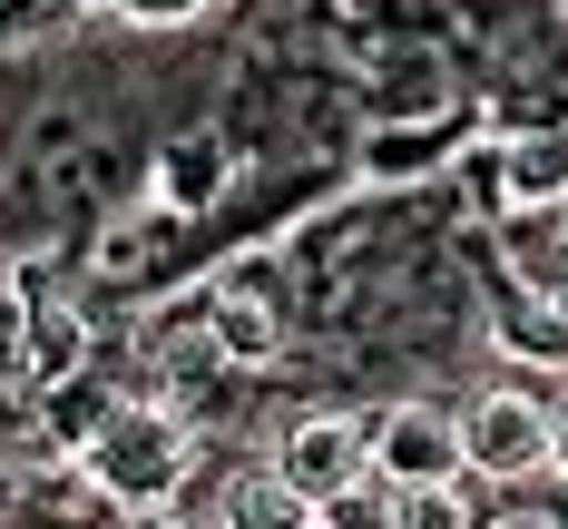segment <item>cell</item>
Masks as SVG:
<instances>
[{
  "mask_svg": "<svg viewBox=\"0 0 568 529\" xmlns=\"http://www.w3.org/2000/svg\"><path fill=\"white\" fill-rule=\"evenodd\" d=\"M265 461H275L304 500H324V490H343V480H363V470H373L363 411H294V421H284V441L265 451Z\"/></svg>",
  "mask_w": 568,
  "mask_h": 529,
  "instance_id": "cell-5",
  "label": "cell"
},
{
  "mask_svg": "<svg viewBox=\"0 0 568 529\" xmlns=\"http://www.w3.org/2000/svg\"><path fill=\"white\" fill-rule=\"evenodd\" d=\"M206 520L216 529H314V500H304L275 461H235L226 480H216V500H206Z\"/></svg>",
  "mask_w": 568,
  "mask_h": 529,
  "instance_id": "cell-8",
  "label": "cell"
},
{
  "mask_svg": "<svg viewBox=\"0 0 568 529\" xmlns=\"http://www.w3.org/2000/svg\"><path fill=\"white\" fill-rule=\"evenodd\" d=\"M59 10H118V0H59Z\"/></svg>",
  "mask_w": 568,
  "mask_h": 529,
  "instance_id": "cell-19",
  "label": "cell"
},
{
  "mask_svg": "<svg viewBox=\"0 0 568 529\" xmlns=\"http://www.w3.org/2000/svg\"><path fill=\"white\" fill-rule=\"evenodd\" d=\"M490 196L500 206H568V128L559 118L490 138Z\"/></svg>",
  "mask_w": 568,
  "mask_h": 529,
  "instance_id": "cell-7",
  "label": "cell"
},
{
  "mask_svg": "<svg viewBox=\"0 0 568 529\" xmlns=\"http://www.w3.org/2000/svg\"><path fill=\"white\" fill-rule=\"evenodd\" d=\"M226 196V147L216 138H168L158 147V206L168 216H206Z\"/></svg>",
  "mask_w": 568,
  "mask_h": 529,
  "instance_id": "cell-10",
  "label": "cell"
},
{
  "mask_svg": "<svg viewBox=\"0 0 568 529\" xmlns=\"http://www.w3.org/2000/svg\"><path fill=\"white\" fill-rule=\"evenodd\" d=\"M490 520V500H480V480L452 470V480H393V529H480Z\"/></svg>",
  "mask_w": 568,
  "mask_h": 529,
  "instance_id": "cell-11",
  "label": "cell"
},
{
  "mask_svg": "<svg viewBox=\"0 0 568 529\" xmlns=\"http://www.w3.org/2000/svg\"><path fill=\"white\" fill-rule=\"evenodd\" d=\"M363 441H373V470L383 480H452L460 470V411L432 403V393H402L363 421Z\"/></svg>",
  "mask_w": 568,
  "mask_h": 529,
  "instance_id": "cell-3",
  "label": "cell"
},
{
  "mask_svg": "<svg viewBox=\"0 0 568 529\" xmlns=\"http://www.w3.org/2000/svg\"><path fill=\"white\" fill-rule=\"evenodd\" d=\"M432 167H452V138L442 128H383V138H363V176H383V186L432 176Z\"/></svg>",
  "mask_w": 568,
  "mask_h": 529,
  "instance_id": "cell-12",
  "label": "cell"
},
{
  "mask_svg": "<svg viewBox=\"0 0 568 529\" xmlns=\"http://www.w3.org/2000/svg\"><path fill=\"white\" fill-rule=\"evenodd\" d=\"M0 393H30V294L0 285Z\"/></svg>",
  "mask_w": 568,
  "mask_h": 529,
  "instance_id": "cell-14",
  "label": "cell"
},
{
  "mask_svg": "<svg viewBox=\"0 0 568 529\" xmlns=\"http://www.w3.org/2000/svg\"><path fill=\"white\" fill-rule=\"evenodd\" d=\"M30 294V393H59V383H79L89 373V314H79V294H40V285H20Z\"/></svg>",
  "mask_w": 568,
  "mask_h": 529,
  "instance_id": "cell-9",
  "label": "cell"
},
{
  "mask_svg": "<svg viewBox=\"0 0 568 529\" xmlns=\"http://www.w3.org/2000/svg\"><path fill=\"white\" fill-rule=\"evenodd\" d=\"M549 490H568V393H559V441H549Z\"/></svg>",
  "mask_w": 568,
  "mask_h": 529,
  "instance_id": "cell-18",
  "label": "cell"
},
{
  "mask_svg": "<svg viewBox=\"0 0 568 529\" xmlns=\"http://www.w3.org/2000/svg\"><path fill=\"white\" fill-rule=\"evenodd\" d=\"M460 411V470L480 490H549V441H559V393L539 373H500Z\"/></svg>",
  "mask_w": 568,
  "mask_h": 529,
  "instance_id": "cell-2",
  "label": "cell"
},
{
  "mask_svg": "<svg viewBox=\"0 0 568 529\" xmlns=\"http://www.w3.org/2000/svg\"><path fill=\"white\" fill-rule=\"evenodd\" d=\"M314 529H393V480L363 470V480L324 490V500H314Z\"/></svg>",
  "mask_w": 568,
  "mask_h": 529,
  "instance_id": "cell-13",
  "label": "cell"
},
{
  "mask_svg": "<svg viewBox=\"0 0 568 529\" xmlns=\"http://www.w3.org/2000/svg\"><path fill=\"white\" fill-rule=\"evenodd\" d=\"M128 529H216V520L186 510V500H158V510H128Z\"/></svg>",
  "mask_w": 568,
  "mask_h": 529,
  "instance_id": "cell-16",
  "label": "cell"
},
{
  "mask_svg": "<svg viewBox=\"0 0 568 529\" xmlns=\"http://www.w3.org/2000/svg\"><path fill=\"white\" fill-rule=\"evenodd\" d=\"M109 20H128V30H186V20H206V0H118Z\"/></svg>",
  "mask_w": 568,
  "mask_h": 529,
  "instance_id": "cell-15",
  "label": "cell"
},
{
  "mask_svg": "<svg viewBox=\"0 0 568 529\" xmlns=\"http://www.w3.org/2000/svg\"><path fill=\"white\" fill-rule=\"evenodd\" d=\"M79 470H89V490L109 500L118 520H128V510H158V500H186V480H196V421L176 403H128V393H118V403L89 421Z\"/></svg>",
  "mask_w": 568,
  "mask_h": 529,
  "instance_id": "cell-1",
  "label": "cell"
},
{
  "mask_svg": "<svg viewBox=\"0 0 568 529\" xmlns=\"http://www.w3.org/2000/svg\"><path fill=\"white\" fill-rule=\"evenodd\" d=\"M480 529H559V510H519V490H500V510H490Z\"/></svg>",
  "mask_w": 568,
  "mask_h": 529,
  "instance_id": "cell-17",
  "label": "cell"
},
{
  "mask_svg": "<svg viewBox=\"0 0 568 529\" xmlns=\"http://www.w3.org/2000/svg\"><path fill=\"white\" fill-rule=\"evenodd\" d=\"M206 353L226 363V373H265V363H284V294L245 285V275H226V285H206Z\"/></svg>",
  "mask_w": 568,
  "mask_h": 529,
  "instance_id": "cell-6",
  "label": "cell"
},
{
  "mask_svg": "<svg viewBox=\"0 0 568 529\" xmlns=\"http://www.w3.org/2000/svg\"><path fill=\"white\" fill-rule=\"evenodd\" d=\"M480 334H490V353L510 363V373H559L568 383V304L549 285H519V275H500L490 285V314H480Z\"/></svg>",
  "mask_w": 568,
  "mask_h": 529,
  "instance_id": "cell-4",
  "label": "cell"
}]
</instances>
